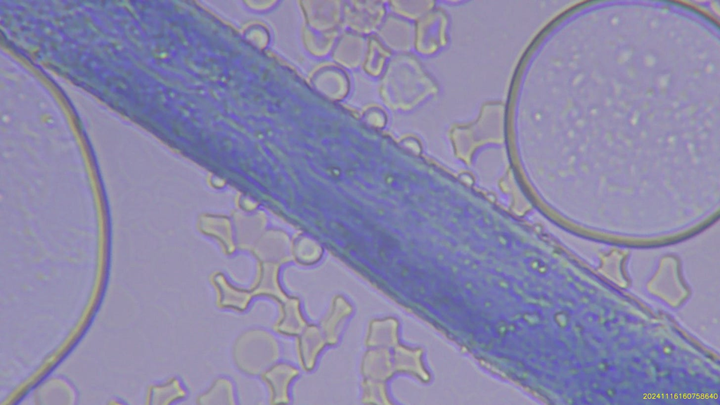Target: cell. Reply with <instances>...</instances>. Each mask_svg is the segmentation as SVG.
I'll list each match as a JSON object with an SVG mask.
<instances>
[{"mask_svg":"<svg viewBox=\"0 0 720 405\" xmlns=\"http://www.w3.org/2000/svg\"><path fill=\"white\" fill-rule=\"evenodd\" d=\"M279 347L277 340L269 331L253 328L241 333L232 347V358L236 367L243 373L260 376L277 362Z\"/></svg>","mask_w":720,"mask_h":405,"instance_id":"6da1fadb","label":"cell"},{"mask_svg":"<svg viewBox=\"0 0 720 405\" xmlns=\"http://www.w3.org/2000/svg\"><path fill=\"white\" fill-rule=\"evenodd\" d=\"M212 282L216 292V304L219 308L244 312L250 306L254 296L250 289L235 286L222 275H216Z\"/></svg>","mask_w":720,"mask_h":405,"instance_id":"7a4b0ae2","label":"cell"},{"mask_svg":"<svg viewBox=\"0 0 720 405\" xmlns=\"http://www.w3.org/2000/svg\"><path fill=\"white\" fill-rule=\"evenodd\" d=\"M295 373L290 366L276 362L260 375L268 390L269 404L286 403L288 401V387Z\"/></svg>","mask_w":720,"mask_h":405,"instance_id":"3957f363","label":"cell"},{"mask_svg":"<svg viewBox=\"0 0 720 405\" xmlns=\"http://www.w3.org/2000/svg\"><path fill=\"white\" fill-rule=\"evenodd\" d=\"M196 403L200 405L235 404L236 396L233 382L226 377L217 378L207 390L197 397Z\"/></svg>","mask_w":720,"mask_h":405,"instance_id":"277c9868","label":"cell"},{"mask_svg":"<svg viewBox=\"0 0 720 405\" xmlns=\"http://www.w3.org/2000/svg\"><path fill=\"white\" fill-rule=\"evenodd\" d=\"M261 273L257 281L250 288L254 297H266L277 302H283L287 297L280 286L274 273L270 271Z\"/></svg>","mask_w":720,"mask_h":405,"instance_id":"5b68a950","label":"cell"},{"mask_svg":"<svg viewBox=\"0 0 720 405\" xmlns=\"http://www.w3.org/2000/svg\"><path fill=\"white\" fill-rule=\"evenodd\" d=\"M186 396L185 387L179 378L174 377L155 387L152 391L151 400L154 404H169L181 401Z\"/></svg>","mask_w":720,"mask_h":405,"instance_id":"8992f818","label":"cell"},{"mask_svg":"<svg viewBox=\"0 0 720 405\" xmlns=\"http://www.w3.org/2000/svg\"><path fill=\"white\" fill-rule=\"evenodd\" d=\"M281 304V316L274 325V330L281 334L293 333L297 328L296 303L293 300L286 298Z\"/></svg>","mask_w":720,"mask_h":405,"instance_id":"52a82bcc","label":"cell"}]
</instances>
